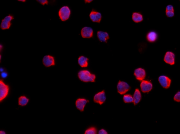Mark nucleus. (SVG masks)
I'll list each match as a JSON object with an SVG mask.
<instances>
[{
    "label": "nucleus",
    "instance_id": "f257e3e1",
    "mask_svg": "<svg viewBox=\"0 0 180 134\" xmlns=\"http://www.w3.org/2000/svg\"><path fill=\"white\" fill-rule=\"evenodd\" d=\"M78 76L80 80L84 82H94L96 79V75L86 70L80 71L78 73Z\"/></svg>",
    "mask_w": 180,
    "mask_h": 134
},
{
    "label": "nucleus",
    "instance_id": "f03ea898",
    "mask_svg": "<svg viewBox=\"0 0 180 134\" xmlns=\"http://www.w3.org/2000/svg\"><path fill=\"white\" fill-rule=\"evenodd\" d=\"M71 14V10L69 7L67 6L62 7L59 11V16L61 21H66L68 20Z\"/></svg>",
    "mask_w": 180,
    "mask_h": 134
},
{
    "label": "nucleus",
    "instance_id": "7ed1b4c3",
    "mask_svg": "<svg viewBox=\"0 0 180 134\" xmlns=\"http://www.w3.org/2000/svg\"><path fill=\"white\" fill-rule=\"evenodd\" d=\"M0 89H1V95H0V102H1L6 98L8 95L9 91V86L3 82V80L0 81Z\"/></svg>",
    "mask_w": 180,
    "mask_h": 134
},
{
    "label": "nucleus",
    "instance_id": "20e7f679",
    "mask_svg": "<svg viewBox=\"0 0 180 134\" xmlns=\"http://www.w3.org/2000/svg\"><path fill=\"white\" fill-rule=\"evenodd\" d=\"M117 92L121 95H124L130 90L131 86L124 81H119L117 86Z\"/></svg>",
    "mask_w": 180,
    "mask_h": 134
},
{
    "label": "nucleus",
    "instance_id": "39448f33",
    "mask_svg": "<svg viewBox=\"0 0 180 134\" xmlns=\"http://www.w3.org/2000/svg\"><path fill=\"white\" fill-rule=\"evenodd\" d=\"M14 19V17L10 14L5 17L2 21L1 25V29L2 30L9 29L11 25V21Z\"/></svg>",
    "mask_w": 180,
    "mask_h": 134
},
{
    "label": "nucleus",
    "instance_id": "423d86ee",
    "mask_svg": "<svg viewBox=\"0 0 180 134\" xmlns=\"http://www.w3.org/2000/svg\"><path fill=\"white\" fill-rule=\"evenodd\" d=\"M106 99L105 93L104 90H103L95 95L94 101L95 103L99 104L101 105L105 101Z\"/></svg>",
    "mask_w": 180,
    "mask_h": 134
},
{
    "label": "nucleus",
    "instance_id": "0eeeda50",
    "mask_svg": "<svg viewBox=\"0 0 180 134\" xmlns=\"http://www.w3.org/2000/svg\"><path fill=\"white\" fill-rule=\"evenodd\" d=\"M164 60L166 63L174 65L175 62V56L172 52L167 51L165 54Z\"/></svg>",
    "mask_w": 180,
    "mask_h": 134
},
{
    "label": "nucleus",
    "instance_id": "6e6552de",
    "mask_svg": "<svg viewBox=\"0 0 180 134\" xmlns=\"http://www.w3.org/2000/svg\"><path fill=\"white\" fill-rule=\"evenodd\" d=\"M91 21L94 23H100L101 21L102 14L100 12L92 9L89 14Z\"/></svg>",
    "mask_w": 180,
    "mask_h": 134
},
{
    "label": "nucleus",
    "instance_id": "1a4fd4ad",
    "mask_svg": "<svg viewBox=\"0 0 180 134\" xmlns=\"http://www.w3.org/2000/svg\"><path fill=\"white\" fill-rule=\"evenodd\" d=\"M158 81L162 87L165 89H168L170 86L171 80L168 77L164 75L160 76Z\"/></svg>",
    "mask_w": 180,
    "mask_h": 134
},
{
    "label": "nucleus",
    "instance_id": "9d476101",
    "mask_svg": "<svg viewBox=\"0 0 180 134\" xmlns=\"http://www.w3.org/2000/svg\"><path fill=\"white\" fill-rule=\"evenodd\" d=\"M140 86L141 91L144 93L149 92L153 88V85L151 82L147 80H142Z\"/></svg>",
    "mask_w": 180,
    "mask_h": 134
},
{
    "label": "nucleus",
    "instance_id": "9b49d317",
    "mask_svg": "<svg viewBox=\"0 0 180 134\" xmlns=\"http://www.w3.org/2000/svg\"><path fill=\"white\" fill-rule=\"evenodd\" d=\"M81 35L84 38H91L93 36V29L91 27H85L81 30Z\"/></svg>",
    "mask_w": 180,
    "mask_h": 134
},
{
    "label": "nucleus",
    "instance_id": "f8f14e48",
    "mask_svg": "<svg viewBox=\"0 0 180 134\" xmlns=\"http://www.w3.org/2000/svg\"><path fill=\"white\" fill-rule=\"evenodd\" d=\"M134 75L137 80L142 81L146 78V71L144 69L141 68L136 69L134 71Z\"/></svg>",
    "mask_w": 180,
    "mask_h": 134
},
{
    "label": "nucleus",
    "instance_id": "ddd939ff",
    "mask_svg": "<svg viewBox=\"0 0 180 134\" xmlns=\"http://www.w3.org/2000/svg\"><path fill=\"white\" fill-rule=\"evenodd\" d=\"M42 62L43 65L47 67L55 65V58L53 56H45L43 57Z\"/></svg>",
    "mask_w": 180,
    "mask_h": 134
},
{
    "label": "nucleus",
    "instance_id": "4468645a",
    "mask_svg": "<svg viewBox=\"0 0 180 134\" xmlns=\"http://www.w3.org/2000/svg\"><path fill=\"white\" fill-rule=\"evenodd\" d=\"M89 102L88 100L83 98H79L76 101V108L81 112L84 111V108L87 103Z\"/></svg>",
    "mask_w": 180,
    "mask_h": 134
},
{
    "label": "nucleus",
    "instance_id": "2eb2a0df",
    "mask_svg": "<svg viewBox=\"0 0 180 134\" xmlns=\"http://www.w3.org/2000/svg\"><path fill=\"white\" fill-rule=\"evenodd\" d=\"M97 36L99 41L104 43H107L109 39V35L106 32L98 31L97 32Z\"/></svg>",
    "mask_w": 180,
    "mask_h": 134
},
{
    "label": "nucleus",
    "instance_id": "dca6fc26",
    "mask_svg": "<svg viewBox=\"0 0 180 134\" xmlns=\"http://www.w3.org/2000/svg\"><path fill=\"white\" fill-rule=\"evenodd\" d=\"M146 38L147 41L149 43H153L157 40L158 35L155 31H150L147 34Z\"/></svg>",
    "mask_w": 180,
    "mask_h": 134
},
{
    "label": "nucleus",
    "instance_id": "f3484780",
    "mask_svg": "<svg viewBox=\"0 0 180 134\" xmlns=\"http://www.w3.org/2000/svg\"><path fill=\"white\" fill-rule=\"evenodd\" d=\"M132 19L136 23H139L143 21V16L139 12H133L132 14Z\"/></svg>",
    "mask_w": 180,
    "mask_h": 134
},
{
    "label": "nucleus",
    "instance_id": "a211bd4d",
    "mask_svg": "<svg viewBox=\"0 0 180 134\" xmlns=\"http://www.w3.org/2000/svg\"><path fill=\"white\" fill-rule=\"evenodd\" d=\"M134 105H136L139 103L141 100L142 98L141 94V91L138 89L135 90L133 96Z\"/></svg>",
    "mask_w": 180,
    "mask_h": 134
},
{
    "label": "nucleus",
    "instance_id": "6ab92c4d",
    "mask_svg": "<svg viewBox=\"0 0 180 134\" xmlns=\"http://www.w3.org/2000/svg\"><path fill=\"white\" fill-rule=\"evenodd\" d=\"M89 59L83 56H80L78 59L79 65L82 68H85L88 67Z\"/></svg>",
    "mask_w": 180,
    "mask_h": 134
},
{
    "label": "nucleus",
    "instance_id": "aec40b11",
    "mask_svg": "<svg viewBox=\"0 0 180 134\" xmlns=\"http://www.w3.org/2000/svg\"><path fill=\"white\" fill-rule=\"evenodd\" d=\"M29 99L26 96H22L18 98V105L22 106H26L28 103Z\"/></svg>",
    "mask_w": 180,
    "mask_h": 134
},
{
    "label": "nucleus",
    "instance_id": "412c9836",
    "mask_svg": "<svg viewBox=\"0 0 180 134\" xmlns=\"http://www.w3.org/2000/svg\"><path fill=\"white\" fill-rule=\"evenodd\" d=\"M123 100L124 103H133V97L130 94H126L123 96Z\"/></svg>",
    "mask_w": 180,
    "mask_h": 134
},
{
    "label": "nucleus",
    "instance_id": "4be33fe9",
    "mask_svg": "<svg viewBox=\"0 0 180 134\" xmlns=\"http://www.w3.org/2000/svg\"><path fill=\"white\" fill-rule=\"evenodd\" d=\"M97 133V129L94 127H91L87 129L84 133L85 134H96Z\"/></svg>",
    "mask_w": 180,
    "mask_h": 134
},
{
    "label": "nucleus",
    "instance_id": "5701e85b",
    "mask_svg": "<svg viewBox=\"0 0 180 134\" xmlns=\"http://www.w3.org/2000/svg\"><path fill=\"white\" fill-rule=\"evenodd\" d=\"M174 99L177 102H180V91L177 92L174 95Z\"/></svg>",
    "mask_w": 180,
    "mask_h": 134
},
{
    "label": "nucleus",
    "instance_id": "b1692460",
    "mask_svg": "<svg viewBox=\"0 0 180 134\" xmlns=\"http://www.w3.org/2000/svg\"><path fill=\"white\" fill-rule=\"evenodd\" d=\"M166 15L169 18H172L174 16V11H166Z\"/></svg>",
    "mask_w": 180,
    "mask_h": 134
},
{
    "label": "nucleus",
    "instance_id": "393cba45",
    "mask_svg": "<svg viewBox=\"0 0 180 134\" xmlns=\"http://www.w3.org/2000/svg\"><path fill=\"white\" fill-rule=\"evenodd\" d=\"M36 1L43 6L48 5L49 3L48 0H36Z\"/></svg>",
    "mask_w": 180,
    "mask_h": 134
},
{
    "label": "nucleus",
    "instance_id": "a878e982",
    "mask_svg": "<svg viewBox=\"0 0 180 134\" xmlns=\"http://www.w3.org/2000/svg\"><path fill=\"white\" fill-rule=\"evenodd\" d=\"M174 11V7L172 5H168L166 7V11Z\"/></svg>",
    "mask_w": 180,
    "mask_h": 134
},
{
    "label": "nucleus",
    "instance_id": "bb28decb",
    "mask_svg": "<svg viewBox=\"0 0 180 134\" xmlns=\"http://www.w3.org/2000/svg\"><path fill=\"white\" fill-rule=\"evenodd\" d=\"M1 77L2 78H5L8 76V74L6 72H2L1 74Z\"/></svg>",
    "mask_w": 180,
    "mask_h": 134
},
{
    "label": "nucleus",
    "instance_id": "cd10ccee",
    "mask_svg": "<svg viewBox=\"0 0 180 134\" xmlns=\"http://www.w3.org/2000/svg\"><path fill=\"white\" fill-rule=\"evenodd\" d=\"M99 134H108V132L106 130H104V129H102L99 130Z\"/></svg>",
    "mask_w": 180,
    "mask_h": 134
},
{
    "label": "nucleus",
    "instance_id": "c85d7f7f",
    "mask_svg": "<svg viewBox=\"0 0 180 134\" xmlns=\"http://www.w3.org/2000/svg\"><path fill=\"white\" fill-rule=\"evenodd\" d=\"M93 1V0H84L85 3H89L90 2H92Z\"/></svg>",
    "mask_w": 180,
    "mask_h": 134
},
{
    "label": "nucleus",
    "instance_id": "c756f323",
    "mask_svg": "<svg viewBox=\"0 0 180 134\" xmlns=\"http://www.w3.org/2000/svg\"><path fill=\"white\" fill-rule=\"evenodd\" d=\"M0 134H6V133L5 132V131H0Z\"/></svg>",
    "mask_w": 180,
    "mask_h": 134
},
{
    "label": "nucleus",
    "instance_id": "7c9ffc66",
    "mask_svg": "<svg viewBox=\"0 0 180 134\" xmlns=\"http://www.w3.org/2000/svg\"><path fill=\"white\" fill-rule=\"evenodd\" d=\"M17 1H19V2H25L26 1V0H17Z\"/></svg>",
    "mask_w": 180,
    "mask_h": 134
},
{
    "label": "nucleus",
    "instance_id": "2f4dec72",
    "mask_svg": "<svg viewBox=\"0 0 180 134\" xmlns=\"http://www.w3.org/2000/svg\"><path fill=\"white\" fill-rule=\"evenodd\" d=\"M2 48H3V47H2V45H1H1H0V50H1V51H2Z\"/></svg>",
    "mask_w": 180,
    "mask_h": 134
},
{
    "label": "nucleus",
    "instance_id": "473e14b6",
    "mask_svg": "<svg viewBox=\"0 0 180 134\" xmlns=\"http://www.w3.org/2000/svg\"><path fill=\"white\" fill-rule=\"evenodd\" d=\"M0 70H1V72H2L4 71V69L2 68H1V69H0Z\"/></svg>",
    "mask_w": 180,
    "mask_h": 134
},
{
    "label": "nucleus",
    "instance_id": "72a5a7b5",
    "mask_svg": "<svg viewBox=\"0 0 180 134\" xmlns=\"http://www.w3.org/2000/svg\"><path fill=\"white\" fill-rule=\"evenodd\" d=\"M179 1H180V0H179Z\"/></svg>",
    "mask_w": 180,
    "mask_h": 134
}]
</instances>
